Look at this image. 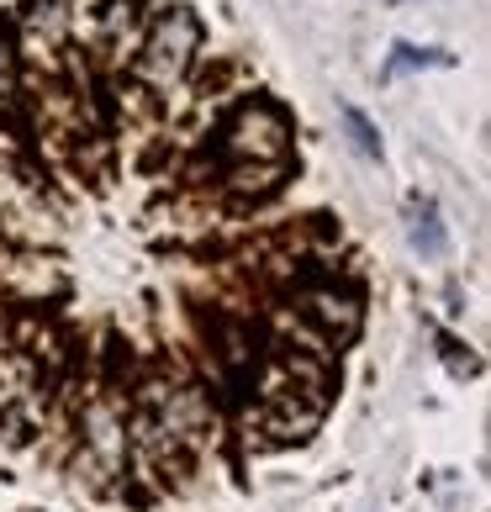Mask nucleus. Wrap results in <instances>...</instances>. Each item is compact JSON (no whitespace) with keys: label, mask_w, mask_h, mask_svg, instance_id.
<instances>
[{"label":"nucleus","mask_w":491,"mask_h":512,"mask_svg":"<svg viewBox=\"0 0 491 512\" xmlns=\"http://www.w3.org/2000/svg\"><path fill=\"white\" fill-rule=\"evenodd\" d=\"M444 359H449V370H455V375H476V359L460 354V344H449V338H444Z\"/></svg>","instance_id":"nucleus-13"},{"label":"nucleus","mask_w":491,"mask_h":512,"mask_svg":"<svg viewBox=\"0 0 491 512\" xmlns=\"http://www.w3.org/2000/svg\"><path fill=\"white\" fill-rule=\"evenodd\" d=\"M22 59H32L37 69H59L64 64V48H69V11L59 0H27L22 16H16V43H11Z\"/></svg>","instance_id":"nucleus-4"},{"label":"nucleus","mask_w":491,"mask_h":512,"mask_svg":"<svg viewBox=\"0 0 491 512\" xmlns=\"http://www.w3.org/2000/svg\"><path fill=\"white\" fill-rule=\"evenodd\" d=\"M444 64H455L444 48H418V43H396L391 48V59L381 64L386 80H396V74H412V69H444Z\"/></svg>","instance_id":"nucleus-10"},{"label":"nucleus","mask_w":491,"mask_h":512,"mask_svg":"<svg viewBox=\"0 0 491 512\" xmlns=\"http://www.w3.org/2000/svg\"><path fill=\"white\" fill-rule=\"evenodd\" d=\"M138 37V0H90V43L106 59H127Z\"/></svg>","instance_id":"nucleus-6"},{"label":"nucleus","mask_w":491,"mask_h":512,"mask_svg":"<svg viewBox=\"0 0 491 512\" xmlns=\"http://www.w3.org/2000/svg\"><path fill=\"white\" fill-rule=\"evenodd\" d=\"M217 359H222V375H228L233 386H254L259 354H254V333H249V328L222 322V328H217Z\"/></svg>","instance_id":"nucleus-9"},{"label":"nucleus","mask_w":491,"mask_h":512,"mask_svg":"<svg viewBox=\"0 0 491 512\" xmlns=\"http://www.w3.org/2000/svg\"><path fill=\"white\" fill-rule=\"evenodd\" d=\"M85 449L96 454L106 470H117L127 460V417H117L111 407H96L85 417Z\"/></svg>","instance_id":"nucleus-8"},{"label":"nucleus","mask_w":491,"mask_h":512,"mask_svg":"<svg viewBox=\"0 0 491 512\" xmlns=\"http://www.w3.org/2000/svg\"><path fill=\"white\" fill-rule=\"evenodd\" d=\"M344 132H349L354 154H365V159H381V132H375V122L365 117L360 106H344Z\"/></svg>","instance_id":"nucleus-11"},{"label":"nucleus","mask_w":491,"mask_h":512,"mask_svg":"<svg viewBox=\"0 0 491 512\" xmlns=\"http://www.w3.org/2000/svg\"><path fill=\"white\" fill-rule=\"evenodd\" d=\"M196 53H201V22L185 6H169V11L154 16V27L143 32L138 53H132V80L169 96V90L191 74Z\"/></svg>","instance_id":"nucleus-3"},{"label":"nucleus","mask_w":491,"mask_h":512,"mask_svg":"<svg viewBox=\"0 0 491 512\" xmlns=\"http://www.w3.org/2000/svg\"><path fill=\"white\" fill-rule=\"evenodd\" d=\"M407 243H412V254H423V259H444L449 254V233H444L439 201H428V196L407 201Z\"/></svg>","instance_id":"nucleus-7"},{"label":"nucleus","mask_w":491,"mask_h":512,"mask_svg":"<svg viewBox=\"0 0 491 512\" xmlns=\"http://www.w3.org/2000/svg\"><path fill=\"white\" fill-rule=\"evenodd\" d=\"M323 402H328V370L301 354H286L270 381L259 386V428L270 439H301V433L317 428Z\"/></svg>","instance_id":"nucleus-2"},{"label":"nucleus","mask_w":491,"mask_h":512,"mask_svg":"<svg viewBox=\"0 0 491 512\" xmlns=\"http://www.w3.org/2000/svg\"><path fill=\"white\" fill-rule=\"evenodd\" d=\"M16 101V48L11 37H0V111H11Z\"/></svg>","instance_id":"nucleus-12"},{"label":"nucleus","mask_w":491,"mask_h":512,"mask_svg":"<svg viewBox=\"0 0 491 512\" xmlns=\"http://www.w3.org/2000/svg\"><path fill=\"white\" fill-rule=\"evenodd\" d=\"M296 312L312 322L317 333L328 338V344H349L354 333H360V291L338 286V280H317V286H301L296 296Z\"/></svg>","instance_id":"nucleus-5"},{"label":"nucleus","mask_w":491,"mask_h":512,"mask_svg":"<svg viewBox=\"0 0 491 512\" xmlns=\"http://www.w3.org/2000/svg\"><path fill=\"white\" fill-rule=\"evenodd\" d=\"M296 132L286 111L270 101H243L228 127H222V159H228V185L243 196H264L270 185L286 175Z\"/></svg>","instance_id":"nucleus-1"}]
</instances>
